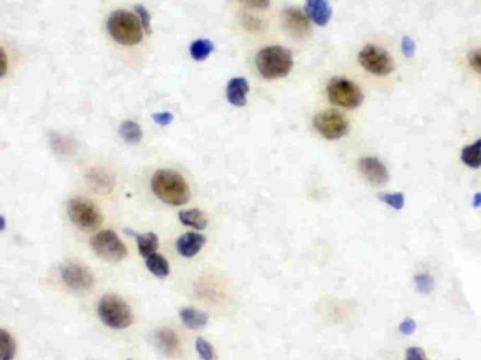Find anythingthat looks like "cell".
<instances>
[{
  "instance_id": "1",
  "label": "cell",
  "mask_w": 481,
  "mask_h": 360,
  "mask_svg": "<svg viewBox=\"0 0 481 360\" xmlns=\"http://www.w3.org/2000/svg\"><path fill=\"white\" fill-rule=\"evenodd\" d=\"M153 193L167 205H183L190 200V187L186 179L170 169H160L151 179Z\"/></svg>"
},
{
  "instance_id": "2",
  "label": "cell",
  "mask_w": 481,
  "mask_h": 360,
  "mask_svg": "<svg viewBox=\"0 0 481 360\" xmlns=\"http://www.w3.org/2000/svg\"><path fill=\"white\" fill-rule=\"evenodd\" d=\"M255 64L259 75L271 80L287 76L295 62L290 49L279 45H272L261 49L256 54Z\"/></svg>"
},
{
  "instance_id": "3",
  "label": "cell",
  "mask_w": 481,
  "mask_h": 360,
  "mask_svg": "<svg viewBox=\"0 0 481 360\" xmlns=\"http://www.w3.org/2000/svg\"><path fill=\"white\" fill-rule=\"evenodd\" d=\"M107 31L121 45H136L143 41L144 28L138 16L127 10H114L107 18Z\"/></svg>"
},
{
  "instance_id": "4",
  "label": "cell",
  "mask_w": 481,
  "mask_h": 360,
  "mask_svg": "<svg viewBox=\"0 0 481 360\" xmlns=\"http://www.w3.org/2000/svg\"><path fill=\"white\" fill-rule=\"evenodd\" d=\"M97 314L106 327L117 331L127 330L134 323L131 307L124 299L116 294H106L100 299Z\"/></svg>"
},
{
  "instance_id": "5",
  "label": "cell",
  "mask_w": 481,
  "mask_h": 360,
  "mask_svg": "<svg viewBox=\"0 0 481 360\" xmlns=\"http://www.w3.org/2000/svg\"><path fill=\"white\" fill-rule=\"evenodd\" d=\"M68 217L82 231L92 232L103 222V215L99 207L83 197H73L68 201Z\"/></svg>"
},
{
  "instance_id": "6",
  "label": "cell",
  "mask_w": 481,
  "mask_h": 360,
  "mask_svg": "<svg viewBox=\"0 0 481 360\" xmlns=\"http://www.w3.org/2000/svg\"><path fill=\"white\" fill-rule=\"evenodd\" d=\"M326 96L332 104L343 109H356L363 102L360 88L346 78H332L326 86Z\"/></svg>"
},
{
  "instance_id": "7",
  "label": "cell",
  "mask_w": 481,
  "mask_h": 360,
  "mask_svg": "<svg viewBox=\"0 0 481 360\" xmlns=\"http://www.w3.org/2000/svg\"><path fill=\"white\" fill-rule=\"evenodd\" d=\"M90 246L106 262H121L129 255L126 244L112 229H103L92 236Z\"/></svg>"
},
{
  "instance_id": "8",
  "label": "cell",
  "mask_w": 481,
  "mask_h": 360,
  "mask_svg": "<svg viewBox=\"0 0 481 360\" xmlns=\"http://www.w3.org/2000/svg\"><path fill=\"white\" fill-rule=\"evenodd\" d=\"M357 61L372 75L387 76L394 71V61L391 55L381 47L369 44L357 55Z\"/></svg>"
},
{
  "instance_id": "9",
  "label": "cell",
  "mask_w": 481,
  "mask_h": 360,
  "mask_svg": "<svg viewBox=\"0 0 481 360\" xmlns=\"http://www.w3.org/2000/svg\"><path fill=\"white\" fill-rule=\"evenodd\" d=\"M59 275H61L64 284L78 293L88 292L95 284V277L92 272L79 262H73V260L64 262L59 266Z\"/></svg>"
},
{
  "instance_id": "10",
  "label": "cell",
  "mask_w": 481,
  "mask_h": 360,
  "mask_svg": "<svg viewBox=\"0 0 481 360\" xmlns=\"http://www.w3.org/2000/svg\"><path fill=\"white\" fill-rule=\"evenodd\" d=\"M314 127L326 140H339L349 133L348 119L336 110H325L314 117Z\"/></svg>"
},
{
  "instance_id": "11",
  "label": "cell",
  "mask_w": 481,
  "mask_h": 360,
  "mask_svg": "<svg viewBox=\"0 0 481 360\" xmlns=\"http://www.w3.org/2000/svg\"><path fill=\"white\" fill-rule=\"evenodd\" d=\"M359 171L363 178L373 186H384L388 179V171L384 164L376 157H364L359 161Z\"/></svg>"
},
{
  "instance_id": "12",
  "label": "cell",
  "mask_w": 481,
  "mask_h": 360,
  "mask_svg": "<svg viewBox=\"0 0 481 360\" xmlns=\"http://www.w3.org/2000/svg\"><path fill=\"white\" fill-rule=\"evenodd\" d=\"M285 28L295 37H304L310 32V18L296 7H287L282 13Z\"/></svg>"
},
{
  "instance_id": "13",
  "label": "cell",
  "mask_w": 481,
  "mask_h": 360,
  "mask_svg": "<svg viewBox=\"0 0 481 360\" xmlns=\"http://www.w3.org/2000/svg\"><path fill=\"white\" fill-rule=\"evenodd\" d=\"M154 344L157 349H160V354H163L167 358H174L180 352V340L177 334L167 327H163L155 331Z\"/></svg>"
},
{
  "instance_id": "14",
  "label": "cell",
  "mask_w": 481,
  "mask_h": 360,
  "mask_svg": "<svg viewBox=\"0 0 481 360\" xmlns=\"http://www.w3.org/2000/svg\"><path fill=\"white\" fill-rule=\"evenodd\" d=\"M204 244H206L204 235H201L196 231H190V232H184L183 235L179 236V239L176 241V249H177L180 256L193 258L203 249Z\"/></svg>"
},
{
  "instance_id": "15",
  "label": "cell",
  "mask_w": 481,
  "mask_h": 360,
  "mask_svg": "<svg viewBox=\"0 0 481 360\" xmlns=\"http://www.w3.org/2000/svg\"><path fill=\"white\" fill-rule=\"evenodd\" d=\"M307 17L317 25H326L332 17V8L326 0H306Z\"/></svg>"
},
{
  "instance_id": "16",
  "label": "cell",
  "mask_w": 481,
  "mask_h": 360,
  "mask_svg": "<svg viewBox=\"0 0 481 360\" xmlns=\"http://www.w3.org/2000/svg\"><path fill=\"white\" fill-rule=\"evenodd\" d=\"M249 83L245 78H232L227 85V99L232 106L244 107L247 104V95Z\"/></svg>"
},
{
  "instance_id": "17",
  "label": "cell",
  "mask_w": 481,
  "mask_h": 360,
  "mask_svg": "<svg viewBox=\"0 0 481 360\" xmlns=\"http://www.w3.org/2000/svg\"><path fill=\"white\" fill-rule=\"evenodd\" d=\"M179 317L182 324L187 330H203L208 324V316L207 313L194 308V307H184L179 311Z\"/></svg>"
},
{
  "instance_id": "18",
  "label": "cell",
  "mask_w": 481,
  "mask_h": 360,
  "mask_svg": "<svg viewBox=\"0 0 481 360\" xmlns=\"http://www.w3.org/2000/svg\"><path fill=\"white\" fill-rule=\"evenodd\" d=\"M179 221L186 227L201 231L207 227L208 217L203 210L189 208V210H183V211L179 212Z\"/></svg>"
},
{
  "instance_id": "19",
  "label": "cell",
  "mask_w": 481,
  "mask_h": 360,
  "mask_svg": "<svg viewBox=\"0 0 481 360\" xmlns=\"http://www.w3.org/2000/svg\"><path fill=\"white\" fill-rule=\"evenodd\" d=\"M136 239H137V246H138V252L141 253V256L148 258V256L157 253V251L160 248V238L155 232L137 234Z\"/></svg>"
},
{
  "instance_id": "20",
  "label": "cell",
  "mask_w": 481,
  "mask_h": 360,
  "mask_svg": "<svg viewBox=\"0 0 481 360\" xmlns=\"http://www.w3.org/2000/svg\"><path fill=\"white\" fill-rule=\"evenodd\" d=\"M146 265H147V269L158 279H166L170 273V265L167 259L160 253H154L146 258Z\"/></svg>"
},
{
  "instance_id": "21",
  "label": "cell",
  "mask_w": 481,
  "mask_h": 360,
  "mask_svg": "<svg viewBox=\"0 0 481 360\" xmlns=\"http://www.w3.org/2000/svg\"><path fill=\"white\" fill-rule=\"evenodd\" d=\"M119 134L127 144H131V145H136L141 143L143 140V128L140 127L138 123L133 120L123 121L119 128Z\"/></svg>"
},
{
  "instance_id": "22",
  "label": "cell",
  "mask_w": 481,
  "mask_h": 360,
  "mask_svg": "<svg viewBox=\"0 0 481 360\" xmlns=\"http://www.w3.org/2000/svg\"><path fill=\"white\" fill-rule=\"evenodd\" d=\"M461 158L466 167L479 169L481 167V138L470 145H466L462 150Z\"/></svg>"
},
{
  "instance_id": "23",
  "label": "cell",
  "mask_w": 481,
  "mask_h": 360,
  "mask_svg": "<svg viewBox=\"0 0 481 360\" xmlns=\"http://www.w3.org/2000/svg\"><path fill=\"white\" fill-rule=\"evenodd\" d=\"M214 51V44L210 40L200 38L190 44V55L196 61H204Z\"/></svg>"
},
{
  "instance_id": "24",
  "label": "cell",
  "mask_w": 481,
  "mask_h": 360,
  "mask_svg": "<svg viewBox=\"0 0 481 360\" xmlns=\"http://www.w3.org/2000/svg\"><path fill=\"white\" fill-rule=\"evenodd\" d=\"M16 341L10 332L0 328V360H13L16 356Z\"/></svg>"
},
{
  "instance_id": "25",
  "label": "cell",
  "mask_w": 481,
  "mask_h": 360,
  "mask_svg": "<svg viewBox=\"0 0 481 360\" xmlns=\"http://www.w3.org/2000/svg\"><path fill=\"white\" fill-rule=\"evenodd\" d=\"M88 181L96 188L100 190L102 193H107L113 188V179L102 171H90V174H88Z\"/></svg>"
},
{
  "instance_id": "26",
  "label": "cell",
  "mask_w": 481,
  "mask_h": 360,
  "mask_svg": "<svg viewBox=\"0 0 481 360\" xmlns=\"http://www.w3.org/2000/svg\"><path fill=\"white\" fill-rule=\"evenodd\" d=\"M196 351L201 360H215V351L213 345L204 338L196 340Z\"/></svg>"
},
{
  "instance_id": "27",
  "label": "cell",
  "mask_w": 481,
  "mask_h": 360,
  "mask_svg": "<svg viewBox=\"0 0 481 360\" xmlns=\"http://www.w3.org/2000/svg\"><path fill=\"white\" fill-rule=\"evenodd\" d=\"M379 198L387 205L393 207L394 210H401L405 203L403 193H383V194H379Z\"/></svg>"
},
{
  "instance_id": "28",
  "label": "cell",
  "mask_w": 481,
  "mask_h": 360,
  "mask_svg": "<svg viewBox=\"0 0 481 360\" xmlns=\"http://www.w3.org/2000/svg\"><path fill=\"white\" fill-rule=\"evenodd\" d=\"M134 10L137 11V16H138L140 23H141V25L144 28V32L146 34H151V31H153L151 30V14L147 10V7L144 4H136Z\"/></svg>"
},
{
  "instance_id": "29",
  "label": "cell",
  "mask_w": 481,
  "mask_h": 360,
  "mask_svg": "<svg viewBox=\"0 0 481 360\" xmlns=\"http://www.w3.org/2000/svg\"><path fill=\"white\" fill-rule=\"evenodd\" d=\"M415 286H417V289L421 293L428 294L434 289V279L431 276H428V275H418L415 277Z\"/></svg>"
},
{
  "instance_id": "30",
  "label": "cell",
  "mask_w": 481,
  "mask_h": 360,
  "mask_svg": "<svg viewBox=\"0 0 481 360\" xmlns=\"http://www.w3.org/2000/svg\"><path fill=\"white\" fill-rule=\"evenodd\" d=\"M468 61H469V65L472 66V69H473L475 72H477L479 75H481V48L473 49V51L468 55Z\"/></svg>"
},
{
  "instance_id": "31",
  "label": "cell",
  "mask_w": 481,
  "mask_h": 360,
  "mask_svg": "<svg viewBox=\"0 0 481 360\" xmlns=\"http://www.w3.org/2000/svg\"><path fill=\"white\" fill-rule=\"evenodd\" d=\"M405 360H429L427 358L425 352L418 348V347H411L407 349V354H405Z\"/></svg>"
},
{
  "instance_id": "32",
  "label": "cell",
  "mask_w": 481,
  "mask_h": 360,
  "mask_svg": "<svg viewBox=\"0 0 481 360\" xmlns=\"http://www.w3.org/2000/svg\"><path fill=\"white\" fill-rule=\"evenodd\" d=\"M153 120L160 126H169L173 121V114L169 112H162L153 114Z\"/></svg>"
},
{
  "instance_id": "33",
  "label": "cell",
  "mask_w": 481,
  "mask_h": 360,
  "mask_svg": "<svg viewBox=\"0 0 481 360\" xmlns=\"http://www.w3.org/2000/svg\"><path fill=\"white\" fill-rule=\"evenodd\" d=\"M417 330V324L414 320L411 318H405L401 324H400V332L404 334V335H411L414 334Z\"/></svg>"
},
{
  "instance_id": "34",
  "label": "cell",
  "mask_w": 481,
  "mask_h": 360,
  "mask_svg": "<svg viewBox=\"0 0 481 360\" xmlns=\"http://www.w3.org/2000/svg\"><path fill=\"white\" fill-rule=\"evenodd\" d=\"M403 52L408 58H411L414 55V52H415V42L412 41V38H410V37H404L403 38Z\"/></svg>"
},
{
  "instance_id": "35",
  "label": "cell",
  "mask_w": 481,
  "mask_h": 360,
  "mask_svg": "<svg viewBox=\"0 0 481 360\" xmlns=\"http://www.w3.org/2000/svg\"><path fill=\"white\" fill-rule=\"evenodd\" d=\"M239 1L251 8H266L271 4V0H239Z\"/></svg>"
},
{
  "instance_id": "36",
  "label": "cell",
  "mask_w": 481,
  "mask_h": 360,
  "mask_svg": "<svg viewBox=\"0 0 481 360\" xmlns=\"http://www.w3.org/2000/svg\"><path fill=\"white\" fill-rule=\"evenodd\" d=\"M7 72V55L4 49L0 47V78L4 76Z\"/></svg>"
},
{
  "instance_id": "37",
  "label": "cell",
  "mask_w": 481,
  "mask_h": 360,
  "mask_svg": "<svg viewBox=\"0 0 481 360\" xmlns=\"http://www.w3.org/2000/svg\"><path fill=\"white\" fill-rule=\"evenodd\" d=\"M473 205H475V207H481V193H477V194L473 197Z\"/></svg>"
},
{
  "instance_id": "38",
  "label": "cell",
  "mask_w": 481,
  "mask_h": 360,
  "mask_svg": "<svg viewBox=\"0 0 481 360\" xmlns=\"http://www.w3.org/2000/svg\"><path fill=\"white\" fill-rule=\"evenodd\" d=\"M4 228H6V220H4V217L0 215V231H3Z\"/></svg>"
},
{
  "instance_id": "39",
  "label": "cell",
  "mask_w": 481,
  "mask_h": 360,
  "mask_svg": "<svg viewBox=\"0 0 481 360\" xmlns=\"http://www.w3.org/2000/svg\"><path fill=\"white\" fill-rule=\"evenodd\" d=\"M129 360H133V359H129Z\"/></svg>"
}]
</instances>
